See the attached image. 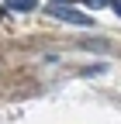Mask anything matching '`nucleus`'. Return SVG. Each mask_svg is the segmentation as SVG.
Here are the masks:
<instances>
[{"instance_id":"obj_1","label":"nucleus","mask_w":121,"mask_h":124,"mask_svg":"<svg viewBox=\"0 0 121 124\" xmlns=\"http://www.w3.org/2000/svg\"><path fill=\"white\" fill-rule=\"evenodd\" d=\"M49 14L52 17H59V21H69V24H80V28H90L94 21L86 17V14H80V10H73V7H62V4H52L49 7Z\"/></svg>"},{"instance_id":"obj_2","label":"nucleus","mask_w":121,"mask_h":124,"mask_svg":"<svg viewBox=\"0 0 121 124\" xmlns=\"http://www.w3.org/2000/svg\"><path fill=\"white\" fill-rule=\"evenodd\" d=\"M35 4H38V0H7V7H10V10H21V14L35 10Z\"/></svg>"},{"instance_id":"obj_3","label":"nucleus","mask_w":121,"mask_h":124,"mask_svg":"<svg viewBox=\"0 0 121 124\" xmlns=\"http://www.w3.org/2000/svg\"><path fill=\"white\" fill-rule=\"evenodd\" d=\"M90 7H107V0H86Z\"/></svg>"},{"instance_id":"obj_4","label":"nucleus","mask_w":121,"mask_h":124,"mask_svg":"<svg viewBox=\"0 0 121 124\" xmlns=\"http://www.w3.org/2000/svg\"><path fill=\"white\" fill-rule=\"evenodd\" d=\"M114 10H118V14H121V0H114Z\"/></svg>"},{"instance_id":"obj_5","label":"nucleus","mask_w":121,"mask_h":124,"mask_svg":"<svg viewBox=\"0 0 121 124\" xmlns=\"http://www.w3.org/2000/svg\"><path fill=\"white\" fill-rule=\"evenodd\" d=\"M52 4H62V0H52Z\"/></svg>"}]
</instances>
